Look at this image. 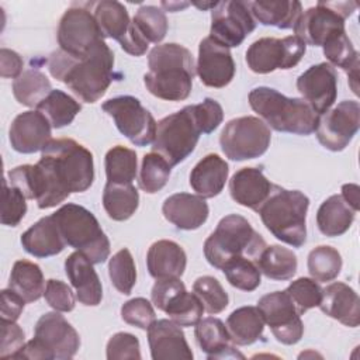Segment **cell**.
I'll list each match as a JSON object with an SVG mask.
<instances>
[{
  "label": "cell",
  "instance_id": "cell-59",
  "mask_svg": "<svg viewBox=\"0 0 360 360\" xmlns=\"http://www.w3.org/2000/svg\"><path fill=\"white\" fill-rule=\"evenodd\" d=\"M340 195L356 212L360 210V188L357 184H343Z\"/></svg>",
  "mask_w": 360,
  "mask_h": 360
},
{
  "label": "cell",
  "instance_id": "cell-33",
  "mask_svg": "<svg viewBox=\"0 0 360 360\" xmlns=\"http://www.w3.org/2000/svg\"><path fill=\"white\" fill-rule=\"evenodd\" d=\"M226 329L233 345L248 346L262 338L264 319L257 307H240L228 316Z\"/></svg>",
  "mask_w": 360,
  "mask_h": 360
},
{
  "label": "cell",
  "instance_id": "cell-4",
  "mask_svg": "<svg viewBox=\"0 0 360 360\" xmlns=\"http://www.w3.org/2000/svg\"><path fill=\"white\" fill-rule=\"evenodd\" d=\"M308 207L309 198L304 193L274 184L257 212L273 236L290 246L301 248L307 240Z\"/></svg>",
  "mask_w": 360,
  "mask_h": 360
},
{
  "label": "cell",
  "instance_id": "cell-60",
  "mask_svg": "<svg viewBox=\"0 0 360 360\" xmlns=\"http://www.w3.org/2000/svg\"><path fill=\"white\" fill-rule=\"evenodd\" d=\"M188 6V3H162V7H165V8H167L169 11H179V10H181V8H184V7H187Z\"/></svg>",
  "mask_w": 360,
  "mask_h": 360
},
{
  "label": "cell",
  "instance_id": "cell-32",
  "mask_svg": "<svg viewBox=\"0 0 360 360\" xmlns=\"http://www.w3.org/2000/svg\"><path fill=\"white\" fill-rule=\"evenodd\" d=\"M356 211L343 200L340 194L326 198L316 212V225L325 236H340L353 224Z\"/></svg>",
  "mask_w": 360,
  "mask_h": 360
},
{
  "label": "cell",
  "instance_id": "cell-27",
  "mask_svg": "<svg viewBox=\"0 0 360 360\" xmlns=\"http://www.w3.org/2000/svg\"><path fill=\"white\" fill-rule=\"evenodd\" d=\"M187 256L183 248L169 239H160L150 245L146 255V266L153 278H180L186 270Z\"/></svg>",
  "mask_w": 360,
  "mask_h": 360
},
{
  "label": "cell",
  "instance_id": "cell-53",
  "mask_svg": "<svg viewBox=\"0 0 360 360\" xmlns=\"http://www.w3.org/2000/svg\"><path fill=\"white\" fill-rule=\"evenodd\" d=\"M24 330L13 321L1 319L0 359H14L24 347Z\"/></svg>",
  "mask_w": 360,
  "mask_h": 360
},
{
  "label": "cell",
  "instance_id": "cell-15",
  "mask_svg": "<svg viewBox=\"0 0 360 360\" xmlns=\"http://www.w3.org/2000/svg\"><path fill=\"white\" fill-rule=\"evenodd\" d=\"M256 28L249 1L225 0L218 1L211 11L210 37L225 48L239 46Z\"/></svg>",
  "mask_w": 360,
  "mask_h": 360
},
{
  "label": "cell",
  "instance_id": "cell-36",
  "mask_svg": "<svg viewBox=\"0 0 360 360\" xmlns=\"http://www.w3.org/2000/svg\"><path fill=\"white\" fill-rule=\"evenodd\" d=\"M256 264L267 278L271 280H290L297 271V256L292 250L280 245L266 246L260 253Z\"/></svg>",
  "mask_w": 360,
  "mask_h": 360
},
{
  "label": "cell",
  "instance_id": "cell-51",
  "mask_svg": "<svg viewBox=\"0 0 360 360\" xmlns=\"http://www.w3.org/2000/svg\"><path fill=\"white\" fill-rule=\"evenodd\" d=\"M107 359H141V347L138 338L127 332H118L112 335L107 343Z\"/></svg>",
  "mask_w": 360,
  "mask_h": 360
},
{
  "label": "cell",
  "instance_id": "cell-25",
  "mask_svg": "<svg viewBox=\"0 0 360 360\" xmlns=\"http://www.w3.org/2000/svg\"><path fill=\"white\" fill-rule=\"evenodd\" d=\"M319 308L323 314L349 328H356L360 323L359 295L350 285L342 281L332 283L322 290Z\"/></svg>",
  "mask_w": 360,
  "mask_h": 360
},
{
  "label": "cell",
  "instance_id": "cell-37",
  "mask_svg": "<svg viewBox=\"0 0 360 360\" xmlns=\"http://www.w3.org/2000/svg\"><path fill=\"white\" fill-rule=\"evenodd\" d=\"M37 110L48 118L52 128L59 129L73 122L75 117L82 110V105L62 90H52L37 105Z\"/></svg>",
  "mask_w": 360,
  "mask_h": 360
},
{
  "label": "cell",
  "instance_id": "cell-48",
  "mask_svg": "<svg viewBox=\"0 0 360 360\" xmlns=\"http://www.w3.org/2000/svg\"><path fill=\"white\" fill-rule=\"evenodd\" d=\"M285 292L292 300L297 312L300 315L305 314L308 309L319 307L322 298V288L314 278L300 277L294 280L285 290Z\"/></svg>",
  "mask_w": 360,
  "mask_h": 360
},
{
  "label": "cell",
  "instance_id": "cell-10",
  "mask_svg": "<svg viewBox=\"0 0 360 360\" xmlns=\"http://www.w3.org/2000/svg\"><path fill=\"white\" fill-rule=\"evenodd\" d=\"M271 132L257 117L246 115L228 121L219 135V145L231 160H248L262 156L270 146Z\"/></svg>",
  "mask_w": 360,
  "mask_h": 360
},
{
  "label": "cell",
  "instance_id": "cell-3",
  "mask_svg": "<svg viewBox=\"0 0 360 360\" xmlns=\"http://www.w3.org/2000/svg\"><path fill=\"white\" fill-rule=\"evenodd\" d=\"M148 68L143 83L152 96L166 101H181L190 96L195 66L187 48L174 42L156 45L148 55Z\"/></svg>",
  "mask_w": 360,
  "mask_h": 360
},
{
  "label": "cell",
  "instance_id": "cell-20",
  "mask_svg": "<svg viewBox=\"0 0 360 360\" xmlns=\"http://www.w3.org/2000/svg\"><path fill=\"white\" fill-rule=\"evenodd\" d=\"M201 83L207 87L222 89L235 76V62L229 48L205 37L198 45V59L195 66Z\"/></svg>",
  "mask_w": 360,
  "mask_h": 360
},
{
  "label": "cell",
  "instance_id": "cell-24",
  "mask_svg": "<svg viewBox=\"0 0 360 360\" xmlns=\"http://www.w3.org/2000/svg\"><path fill=\"white\" fill-rule=\"evenodd\" d=\"M163 217L176 228L193 231L208 218L210 208L205 198L188 193H176L167 197L162 205Z\"/></svg>",
  "mask_w": 360,
  "mask_h": 360
},
{
  "label": "cell",
  "instance_id": "cell-21",
  "mask_svg": "<svg viewBox=\"0 0 360 360\" xmlns=\"http://www.w3.org/2000/svg\"><path fill=\"white\" fill-rule=\"evenodd\" d=\"M52 125L48 118L37 111H24L18 114L10 125L8 139L15 152L35 153L42 150L51 138Z\"/></svg>",
  "mask_w": 360,
  "mask_h": 360
},
{
  "label": "cell",
  "instance_id": "cell-7",
  "mask_svg": "<svg viewBox=\"0 0 360 360\" xmlns=\"http://www.w3.org/2000/svg\"><path fill=\"white\" fill-rule=\"evenodd\" d=\"M65 243L83 253L93 264L110 256V240L97 218L84 207L68 202L52 214Z\"/></svg>",
  "mask_w": 360,
  "mask_h": 360
},
{
  "label": "cell",
  "instance_id": "cell-13",
  "mask_svg": "<svg viewBox=\"0 0 360 360\" xmlns=\"http://www.w3.org/2000/svg\"><path fill=\"white\" fill-rule=\"evenodd\" d=\"M93 14L103 38L118 41L121 48L134 56L146 53L149 42L129 20L124 4L115 0H101L93 3Z\"/></svg>",
  "mask_w": 360,
  "mask_h": 360
},
{
  "label": "cell",
  "instance_id": "cell-35",
  "mask_svg": "<svg viewBox=\"0 0 360 360\" xmlns=\"http://www.w3.org/2000/svg\"><path fill=\"white\" fill-rule=\"evenodd\" d=\"M139 205V194L135 186L107 183L103 191V207L114 221H127Z\"/></svg>",
  "mask_w": 360,
  "mask_h": 360
},
{
  "label": "cell",
  "instance_id": "cell-11",
  "mask_svg": "<svg viewBox=\"0 0 360 360\" xmlns=\"http://www.w3.org/2000/svg\"><path fill=\"white\" fill-rule=\"evenodd\" d=\"M90 7L91 3H73L59 21V49L76 58L87 55L98 42L104 41Z\"/></svg>",
  "mask_w": 360,
  "mask_h": 360
},
{
  "label": "cell",
  "instance_id": "cell-44",
  "mask_svg": "<svg viewBox=\"0 0 360 360\" xmlns=\"http://www.w3.org/2000/svg\"><path fill=\"white\" fill-rule=\"evenodd\" d=\"M108 276L121 294H131L136 283V267L129 249L122 248L108 262Z\"/></svg>",
  "mask_w": 360,
  "mask_h": 360
},
{
  "label": "cell",
  "instance_id": "cell-56",
  "mask_svg": "<svg viewBox=\"0 0 360 360\" xmlns=\"http://www.w3.org/2000/svg\"><path fill=\"white\" fill-rule=\"evenodd\" d=\"M25 301L11 288L1 290V304H0V315L4 321H13L15 322L22 309H24Z\"/></svg>",
  "mask_w": 360,
  "mask_h": 360
},
{
  "label": "cell",
  "instance_id": "cell-19",
  "mask_svg": "<svg viewBox=\"0 0 360 360\" xmlns=\"http://www.w3.org/2000/svg\"><path fill=\"white\" fill-rule=\"evenodd\" d=\"M297 90L318 114H325L338 96V75L332 65L322 62L312 65L297 79Z\"/></svg>",
  "mask_w": 360,
  "mask_h": 360
},
{
  "label": "cell",
  "instance_id": "cell-28",
  "mask_svg": "<svg viewBox=\"0 0 360 360\" xmlns=\"http://www.w3.org/2000/svg\"><path fill=\"white\" fill-rule=\"evenodd\" d=\"M195 339L201 350L207 354L210 360L214 359H245V356L238 352L231 345V336L224 325V322L214 316H207L200 319L194 330Z\"/></svg>",
  "mask_w": 360,
  "mask_h": 360
},
{
  "label": "cell",
  "instance_id": "cell-55",
  "mask_svg": "<svg viewBox=\"0 0 360 360\" xmlns=\"http://www.w3.org/2000/svg\"><path fill=\"white\" fill-rule=\"evenodd\" d=\"M183 290L186 287L180 278H158L152 287L150 298L158 309L165 311L166 305Z\"/></svg>",
  "mask_w": 360,
  "mask_h": 360
},
{
  "label": "cell",
  "instance_id": "cell-58",
  "mask_svg": "<svg viewBox=\"0 0 360 360\" xmlns=\"http://www.w3.org/2000/svg\"><path fill=\"white\" fill-rule=\"evenodd\" d=\"M14 359H31V360H52V354L35 339L24 345V347L15 354Z\"/></svg>",
  "mask_w": 360,
  "mask_h": 360
},
{
  "label": "cell",
  "instance_id": "cell-5",
  "mask_svg": "<svg viewBox=\"0 0 360 360\" xmlns=\"http://www.w3.org/2000/svg\"><path fill=\"white\" fill-rule=\"evenodd\" d=\"M249 104L269 128L278 132L309 135L315 132L321 117L304 98H290L266 86L249 93Z\"/></svg>",
  "mask_w": 360,
  "mask_h": 360
},
{
  "label": "cell",
  "instance_id": "cell-17",
  "mask_svg": "<svg viewBox=\"0 0 360 360\" xmlns=\"http://www.w3.org/2000/svg\"><path fill=\"white\" fill-rule=\"evenodd\" d=\"M360 127V104L356 100H345L319 117L315 129L319 143L332 150H343Z\"/></svg>",
  "mask_w": 360,
  "mask_h": 360
},
{
  "label": "cell",
  "instance_id": "cell-8",
  "mask_svg": "<svg viewBox=\"0 0 360 360\" xmlns=\"http://www.w3.org/2000/svg\"><path fill=\"white\" fill-rule=\"evenodd\" d=\"M201 134L202 131L195 117L194 104L186 105L156 124L152 149L162 155L170 166H176L191 155Z\"/></svg>",
  "mask_w": 360,
  "mask_h": 360
},
{
  "label": "cell",
  "instance_id": "cell-50",
  "mask_svg": "<svg viewBox=\"0 0 360 360\" xmlns=\"http://www.w3.org/2000/svg\"><path fill=\"white\" fill-rule=\"evenodd\" d=\"M121 318L128 325L148 330L152 322L156 321V314L152 304L142 297L132 298L121 307Z\"/></svg>",
  "mask_w": 360,
  "mask_h": 360
},
{
  "label": "cell",
  "instance_id": "cell-42",
  "mask_svg": "<svg viewBox=\"0 0 360 360\" xmlns=\"http://www.w3.org/2000/svg\"><path fill=\"white\" fill-rule=\"evenodd\" d=\"M229 284L242 291H255L260 285V270L255 260L248 257H235L221 269Z\"/></svg>",
  "mask_w": 360,
  "mask_h": 360
},
{
  "label": "cell",
  "instance_id": "cell-6",
  "mask_svg": "<svg viewBox=\"0 0 360 360\" xmlns=\"http://www.w3.org/2000/svg\"><path fill=\"white\" fill-rule=\"evenodd\" d=\"M266 246V240L245 217L229 214L205 239L204 256L212 267L222 269L226 262L240 256L256 262Z\"/></svg>",
  "mask_w": 360,
  "mask_h": 360
},
{
  "label": "cell",
  "instance_id": "cell-52",
  "mask_svg": "<svg viewBox=\"0 0 360 360\" xmlns=\"http://www.w3.org/2000/svg\"><path fill=\"white\" fill-rule=\"evenodd\" d=\"M44 297L51 308L59 312H70L75 308V295L70 287L55 278H49L45 285Z\"/></svg>",
  "mask_w": 360,
  "mask_h": 360
},
{
  "label": "cell",
  "instance_id": "cell-31",
  "mask_svg": "<svg viewBox=\"0 0 360 360\" xmlns=\"http://www.w3.org/2000/svg\"><path fill=\"white\" fill-rule=\"evenodd\" d=\"M249 8L256 21L281 30L292 28L302 14V6L297 0L249 1Z\"/></svg>",
  "mask_w": 360,
  "mask_h": 360
},
{
  "label": "cell",
  "instance_id": "cell-22",
  "mask_svg": "<svg viewBox=\"0 0 360 360\" xmlns=\"http://www.w3.org/2000/svg\"><path fill=\"white\" fill-rule=\"evenodd\" d=\"M148 343L153 360H191L193 352L181 326L172 319H159L148 328Z\"/></svg>",
  "mask_w": 360,
  "mask_h": 360
},
{
  "label": "cell",
  "instance_id": "cell-18",
  "mask_svg": "<svg viewBox=\"0 0 360 360\" xmlns=\"http://www.w3.org/2000/svg\"><path fill=\"white\" fill-rule=\"evenodd\" d=\"M34 338L52 354L53 359L69 360L80 347L77 330L59 311L44 314L35 325Z\"/></svg>",
  "mask_w": 360,
  "mask_h": 360
},
{
  "label": "cell",
  "instance_id": "cell-46",
  "mask_svg": "<svg viewBox=\"0 0 360 360\" xmlns=\"http://www.w3.org/2000/svg\"><path fill=\"white\" fill-rule=\"evenodd\" d=\"M323 55L329 60V65L343 69L345 72H350L352 69L360 66L359 53L354 49L352 41L346 35V32L338 34L328 39L323 45Z\"/></svg>",
  "mask_w": 360,
  "mask_h": 360
},
{
  "label": "cell",
  "instance_id": "cell-45",
  "mask_svg": "<svg viewBox=\"0 0 360 360\" xmlns=\"http://www.w3.org/2000/svg\"><path fill=\"white\" fill-rule=\"evenodd\" d=\"M132 22L148 42L159 44L166 37L167 18L165 11L156 6L139 7Z\"/></svg>",
  "mask_w": 360,
  "mask_h": 360
},
{
  "label": "cell",
  "instance_id": "cell-40",
  "mask_svg": "<svg viewBox=\"0 0 360 360\" xmlns=\"http://www.w3.org/2000/svg\"><path fill=\"white\" fill-rule=\"evenodd\" d=\"M170 172L172 166L162 155L156 152L146 153L142 158V165L139 170V188L148 194L158 193L169 181Z\"/></svg>",
  "mask_w": 360,
  "mask_h": 360
},
{
  "label": "cell",
  "instance_id": "cell-16",
  "mask_svg": "<svg viewBox=\"0 0 360 360\" xmlns=\"http://www.w3.org/2000/svg\"><path fill=\"white\" fill-rule=\"evenodd\" d=\"M257 308L280 343L295 345L301 340L304 333L301 315L285 290L263 295L257 301Z\"/></svg>",
  "mask_w": 360,
  "mask_h": 360
},
{
  "label": "cell",
  "instance_id": "cell-43",
  "mask_svg": "<svg viewBox=\"0 0 360 360\" xmlns=\"http://www.w3.org/2000/svg\"><path fill=\"white\" fill-rule=\"evenodd\" d=\"M165 312L180 326H194L202 316L204 305L194 292L183 290L166 305Z\"/></svg>",
  "mask_w": 360,
  "mask_h": 360
},
{
  "label": "cell",
  "instance_id": "cell-47",
  "mask_svg": "<svg viewBox=\"0 0 360 360\" xmlns=\"http://www.w3.org/2000/svg\"><path fill=\"white\" fill-rule=\"evenodd\" d=\"M193 291L202 302L204 311L211 315L219 314L228 307L229 297L221 283L212 276L198 277L193 284Z\"/></svg>",
  "mask_w": 360,
  "mask_h": 360
},
{
  "label": "cell",
  "instance_id": "cell-9",
  "mask_svg": "<svg viewBox=\"0 0 360 360\" xmlns=\"http://www.w3.org/2000/svg\"><path fill=\"white\" fill-rule=\"evenodd\" d=\"M356 7L354 1H318L315 7L302 11L292 30L305 45L322 46L332 37L346 32L345 20L353 14Z\"/></svg>",
  "mask_w": 360,
  "mask_h": 360
},
{
  "label": "cell",
  "instance_id": "cell-41",
  "mask_svg": "<svg viewBox=\"0 0 360 360\" xmlns=\"http://www.w3.org/2000/svg\"><path fill=\"white\" fill-rule=\"evenodd\" d=\"M308 271L316 281L326 283L335 280L342 270L340 253L328 245H321L312 249L308 255Z\"/></svg>",
  "mask_w": 360,
  "mask_h": 360
},
{
  "label": "cell",
  "instance_id": "cell-26",
  "mask_svg": "<svg viewBox=\"0 0 360 360\" xmlns=\"http://www.w3.org/2000/svg\"><path fill=\"white\" fill-rule=\"evenodd\" d=\"M274 184L263 174L262 169L242 167L229 180V193L235 202L257 211L267 200Z\"/></svg>",
  "mask_w": 360,
  "mask_h": 360
},
{
  "label": "cell",
  "instance_id": "cell-57",
  "mask_svg": "<svg viewBox=\"0 0 360 360\" xmlns=\"http://www.w3.org/2000/svg\"><path fill=\"white\" fill-rule=\"evenodd\" d=\"M21 56L7 48L0 49V75L4 79H17L22 73Z\"/></svg>",
  "mask_w": 360,
  "mask_h": 360
},
{
  "label": "cell",
  "instance_id": "cell-1",
  "mask_svg": "<svg viewBox=\"0 0 360 360\" xmlns=\"http://www.w3.org/2000/svg\"><path fill=\"white\" fill-rule=\"evenodd\" d=\"M35 165H22L8 172L10 184L25 198L46 210L63 202L72 193H83L93 184V155L70 138L51 139Z\"/></svg>",
  "mask_w": 360,
  "mask_h": 360
},
{
  "label": "cell",
  "instance_id": "cell-39",
  "mask_svg": "<svg viewBox=\"0 0 360 360\" xmlns=\"http://www.w3.org/2000/svg\"><path fill=\"white\" fill-rule=\"evenodd\" d=\"M136 153L135 150L117 145L105 153V176L107 183L131 184L136 176Z\"/></svg>",
  "mask_w": 360,
  "mask_h": 360
},
{
  "label": "cell",
  "instance_id": "cell-14",
  "mask_svg": "<svg viewBox=\"0 0 360 360\" xmlns=\"http://www.w3.org/2000/svg\"><path fill=\"white\" fill-rule=\"evenodd\" d=\"M101 108L112 117L118 131L136 146L153 143L156 121L134 96H118L103 103Z\"/></svg>",
  "mask_w": 360,
  "mask_h": 360
},
{
  "label": "cell",
  "instance_id": "cell-38",
  "mask_svg": "<svg viewBox=\"0 0 360 360\" xmlns=\"http://www.w3.org/2000/svg\"><path fill=\"white\" fill-rule=\"evenodd\" d=\"M51 91L52 86L49 79L37 69L24 70L13 82L15 100L27 107H37Z\"/></svg>",
  "mask_w": 360,
  "mask_h": 360
},
{
  "label": "cell",
  "instance_id": "cell-23",
  "mask_svg": "<svg viewBox=\"0 0 360 360\" xmlns=\"http://www.w3.org/2000/svg\"><path fill=\"white\" fill-rule=\"evenodd\" d=\"M66 276L76 290V298L86 307H96L103 300V287L93 263L80 252H73L65 260Z\"/></svg>",
  "mask_w": 360,
  "mask_h": 360
},
{
  "label": "cell",
  "instance_id": "cell-12",
  "mask_svg": "<svg viewBox=\"0 0 360 360\" xmlns=\"http://www.w3.org/2000/svg\"><path fill=\"white\" fill-rule=\"evenodd\" d=\"M307 45L297 35L284 38L264 37L255 41L246 51L249 69L259 75L271 73L276 69H291L302 59Z\"/></svg>",
  "mask_w": 360,
  "mask_h": 360
},
{
  "label": "cell",
  "instance_id": "cell-49",
  "mask_svg": "<svg viewBox=\"0 0 360 360\" xmlns=\"http://www.w3.org/2000/svg\"><path fill=\"white\" fill-rule=\"evenodd\" d=\"M25 195L13 186H7V180H3L1 194V224L7 226H17L27 214Z\"/></svg>",
  "mask_w": 360,
  "mask_h": 360
},
{
  "label": "cell",
  "instance_id": "cell-2",
  "mask_svg": "<svg viewBox=\"0 0 360 360\" xmlns=\"http://www.w3.org/2000/svg\"><path fill=\"white\" fill-rule=\"evenodd\" d=\"M48 69L52 77L65 83L77 98L96 103L114 80V52L104 41L82 58L58 49L51 53Z\"/></svg>",
  "mask_w": 360,
  "mask_h": 360
},
{
  "label": "cell",
  "instance_id": "cell-29",
  "mask_svg": "<svg viewBox=\"0 0 360 360\" xmlns=\"http://www.w3.org/2000/svg\"><path fill=\"white\" fill-rule=\"evenodd\" d=\"M24 250L35 257H49L60 253L66 243L60 235L53 215L37 221L21 235Z\"/></svg>",
  "mask_w": 360,
  "mask_h": 360
},
{
  "label": "cell",
  "instance_id": "cell-54",
  "mask_svg": "<svg viewBox=\"0 0 360 360\" xmlns=\"http://www.w3.org/2000/svg\"><path fill=\"white\" fill-rule=\"evenodd\" d=\"M194 111L202 134H211L224 120V110L214 98H205L200 104H194Z\"/></svg>",
  "mask_w": 360,
  "mask_h": 360
},
{
  "label": "cell",
  "instance_id": "cell-34",
  "mask_svg": "<svg viewBox=\"0 0 360 360\" xmlns=\"http://www.w3.org/2000/svg\"><path fill=\"white\" fill-rule=\"evenodd\" d=\"M8 288L15 291L25 302L39 300L45 292V281L41 267L30 260H17L10 273Z\"/></svg>",
  "mask_w": 360,
  "mask_h": 360
},
{
  "label": "cell",
  "instance_id": "cell-30",
  "mask_svg": "<svg viewBox=\"0 0 360 360\" xmlns=\"http://www.w3.org/2000/svg\"><path fill=\"white\" fill-rule=\"evenodd\" d=\"M228 163L217 153H208L193 167L190 186L197 195L212 198L222 191L228 180Z\"/></svg>",
  "mask_w": 360,
  "mask_h": 360
}]
</instances>
